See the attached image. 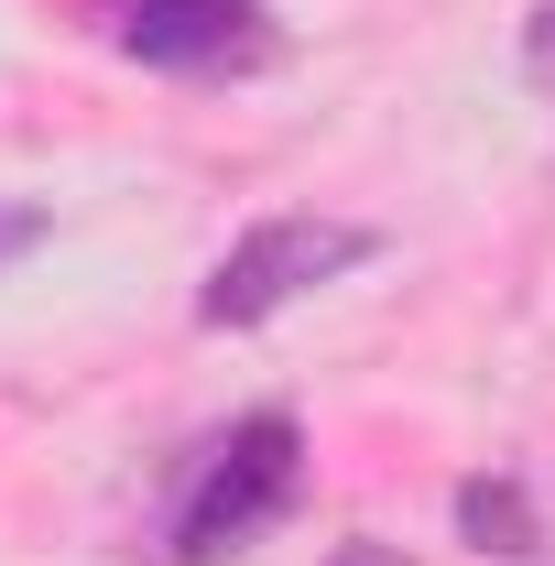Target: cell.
Returning a JSON list of instances; mask_svg holds the SVG:
<instances>
[{
  "mask_svg": "<svg viewBox=\"0 0 555 566\" xmlns=\"http://www.w3.org/2000/svg\"><path fill=\"white\" fill-rule=\"evenodd\" d=\"M294 491H305V424L283 403H251V415H229L186 458V491L164 512V556L175 566H229L240 545H262L294 512Z\"/></svg>",
  "mask_w": 555,
  "mask_h": 566,
  "instance_id": "1",
  "label": "cell"
},
{
  "mask_svg": "<svg viewBox=\"0 0 555 566\" xmlns=\"http://www.w3.org/2000/svg\"><path fill=\"white\" fill-rule=\"evenodd\" d=\"M370 251H381V229H370V218H327V208L251 218V229L208 262V283H197V327H208V338H251V327L294 316L305 294L348 283Z\"/></svg>",
  "mask_w": 555,
  "mask_h": 566,
  "instance_id": "2",
  "label": "cell"
},
{
  "mask_svg": "<svg viewBox=\"0 0 555 566\" xmlns=\"http://www.w3.org/2000/svg\"><path fill=\"white\" fill-rule=\"evenodd\" d=\"M87 22L142 76H262L283 55L273 0H87Z\"/></svg>",
  "mask_w": 555,
  "mask_h": 566,
  "instance_id": "3",
  "label": "cell"
},
{
  "mask_svg": "<svg viewBox=\"0 0 555 566\" xmlns=\"http://www.w3.org/2000/svg\"><path fill=\"white\" fill-rule=\"evenodd\" d=\"M447 523H458L469 556H512V566L545 556V512H534V491H523L512 469H469V480L447 491Z\"/></svg>",
  "mask_w": 555,
  "mask_h": 566,
  "instance_id": "4",
  "label": "cell"
},
{
  "mask_svg": "<svg viewBox=\"0 0 555 566\" xmlns=\"http://www.w3.org/2000/svg\"><path fill=\"white\" fill-rule=\"evenodd\" d=\"M44 240H55V208H44V197H0V273L33 262Z\"/></svg>",
  "mask_w": 555,
  "mask_h": 566,
  "instance_id": "5",
  "label": "cell"
},
{
  "mask_svg": "<svg viewBox=\"0 0 555 566\" xmlns=\"http://www.w3.org/2000/svg\"><path fill=\"white\" fill-rule=\"evenodd\" d=\"M523 76L555 98V0H534V11H523Z\"/></svg>",
  "mask_w": 555,
  "mask_h": 566,
  "instance_id": "6",
  "label": "cell"
},
{
  "mask_svg": "<svg viewBox=\"0 0 555 566\" xmlns=\"http://www.w3.org/2000/svg\"><path fill=\"white\" fill-rule=\"evenodd\" d=\"M316 566H415L404 545H381V534H348V545H327Z\"/></svg>",
  "mask_w": 555,
  "mask_h": 566,
  "instance_id": "7",
  "label": "cell"
}]
</instances>
